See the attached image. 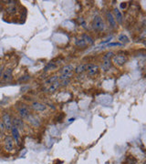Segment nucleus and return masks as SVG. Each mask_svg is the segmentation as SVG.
<instances>
[{
	"instance_id": "1",
	"label": "nucleus",
	"mask_w": 146,
	"mask_h": 164,
	"mask_svg": "<svg viewBox=\"0 0 146 164\" xmlns=\"http://www.w3.org/2000/svg\"><path fill=\"white\" fill-rule=\"evenodd\" d=\"M3 148L8 153H13L16 150V143L11 136H6L3 141Z\"/></svg>"
},
{
	"instance_id": "2",
	"label": "nucleus",
	"mask_w": 146,
	"mask_h": 164,
	"mask_svg": "<svg viewBox=\"0 0 146 164\" xmlns=\"http://www.w3.org/2000/svg\"><path fill=\"white\" fill-rule=\"evenodd\" d=\"M92 28L96 31H99V32H101V31H103L105 29L104 21H103L102 17H101L100 16H96L93 18Z\"/></svg>"
},
{
	"instance_id": "3",
	"label": "nucleus",
	"mask_w": 146,
	"mask_h": 164,
	"mask_svg": "<svg viewBox=\"0 0 146 164\" xmlns=\"http://www.w3.org/2000/svg\"><path fill=\"white\" fill-rule=\"evenodd\" d=\"M17 112L21 119H28L29 115H31L29 108L25 104H21L20 106L17 107Z\"/></svg>"
},
{
	"instance_id": "4",
	"label": "nucleus",
	"mask_w": 146,
	"mask_h": 164,
	"mask_svg": "<svg viewBox=\"0 0 146 164\" xmlns=\"http://www.w3.org/2000/svg\"><path fill=\"white\" fill-rule=\"evenodd\" d=\"M11 133H12V138L16 143V145L17 146H20L21 145V135H20V132L18 130L15 126L12 125V128H11Z\"/></svg>"
},
{
	"instance_id": "5",
	"label": "nucleus",
	"mask_w": 146,
	"mask_h": 164,
	"mask_svg": "<svg viewBox=\"0 0 146 164\" xmlns=\"http://www.w3.org/2000/svg\"><path fill=\"white\" fill-rule=\"evenodd\" d=\"M100 68L98 65L93 64V63H89L86 65V71L89 76H95L99 73Z\"/></svg>"
},
{
	"instance_id": "6",
	"label": "nucleus",
	"mask_w": 146,
	"mask_h": 164,
	"mask_svg": "<svg viewBox=\"0 0 146 164\" xmlns=\"http://www.w3.org/2000/svg\"><path fill=\"white\" fill-rule=\"evenodd\" d=\"M112 62L116 66H123L127 62V58L123 55H114L112 58Z\"/></svg>"
},
{
	"instance_id": "7",
	"label": "nucleus",
	"mask_w": 146,
	"mask_h": 164,
	"mask_svg": "<svg viewBox=\"0 0 146 164\" xmlns=\"http://www.w3.org/2000/svg\"><path fill=\"white\" fill-rule=\"evenodd\" d=\"M2 121L4 123V126L6 128V130H11L12 128V119L10 117V115L8 113L5 112L3 114V118H2Z\"/></svg>"
},
{
	"instance_id": "8",
	"label": "nucleus",
	"mask_w": 146,
	"mask_h": 164,
	"mask_svg": "<svg viewBox=\"0 0 146 164\" xmlns=\"http://www.w3.org/2000/svg\"><path fill=\"white\" fill-rule=\"evenodd\" d=\"M12 125L15 126V127L19 130V132L24 130V123L20 117H14L12 119Z\"/></svg>"
},
{
	"instance_id": "9",
	"label": "nucleus",
	"mask_w": 146,
	"mask_h": 164,
	"mask_svg": "<svg viewBox=\"0 0 146 164\" xmlns=\"http://www.w3.org/2000/svg\"><path fill=\"white\" fill-rule=\"evenodd\" d=\"M31 108L36 111H45L47 110V106L39 101H35L31 104Z\"/></svg>"
},
{
	"instance_id": "10",
	"label": "nucleus",
	"mask_w": 146,
	"mask_h": 164,
	"mask_svg": "<svg viewBox=\"0 0 146 164\" xmlns=\"http://www.w3.org/2000/svg\"><path fill=\"white\" fill-rule=\"evenodd\" d=\"M106 17H107V19H108V22H109V24H110V26L112 28H116V20L113 17V14L111 13L110 11H108L106 13Z\"/></svg>"
},
{
	"instance_id": "11",
	"label": "nucleus",
	"mask_w": 146,
	"mask_h": 164,
	"mask_svg": "<svg viewBox=\"0 0 146 164\" xmlns=\"http://www.w3.org/2000/svg\"><path fill=\"white\" fill-rule=\"evenodd\" d=\"M113 13H114L113 17H114V18H115L116 23L118 22L120 24H122V20H123V17H122V14L120 13V9H118L117 8H114V10H113Z\"/></svg>"
},
{
	"instance_id": "12",
	"label": "nucleus",
	"mask_w": 146,
	"mask_h": 164,
	"mask_svg": "<svg viewBox=\"0 0 146 164\" xmlns=\"http://www.w3.org/2000/svg\"><path fill=\"white\" fill-rule=\"evenodd\" d=\"M12 73H13V69L12 68H7L5 71H3L2 79L4 81H9L12 79Z\"/></svg>"
},
{
	"instance_id": "13",
	"label": "nucleus",
	"mask_w": 146,
	"mask_h": 164,
	"mask_svg": "<svg viewBox=\"0 0 146 164\" xmlns=\"http://www.w3.org/2000/svg\"><path fill=\"white\" fill-rule=\"evenodd\" d=\"M60 87H61V84H60V81H56L54 82V83H52L51 85H49L48 89V91L49 93H54L56 92L57 90H58L60 89Z\"/></svg>"
},
{
	"instance_id": "14",
	"label": "nucleus",
	"mask_w": 146,
	"mask_h": 164,
	"mask_svg": "<svg viewBox=\"0 0 146 164\" xmlns=\"http://www.w3.org/2000/svg\"><path fill=\"white\" fill-rule=\"evenodd\" d=\"M111 68V59H103L102 64H101V69H102V71L104 72L109 71Z\"/></svg>"
},
{
	"instance_id": "15",
	"label": "nucleus",
	"mask_w": 146,
	"mask_h": 164,
	"mask_svg": "<svg viewBox=\"0 0 146 164\" xmlns=\"http://www.w3.org/2000/svg\"><path fill=\"white\" fill-rule=\"evenodd\" d=\"M6 12H7L8 15H15V14H17V6H15V5L9 6V7L7 9H6Z\"/></svg>"
},
{
	"instance_id": "16",
	"label": "nucleus",
	"mask_w": 146,
	"mask_h": 164,
	"mask_svg": "<svg viewBox=\"0 0 146 164\" xmlns=\"http://www.w3.org/2000/svg\"><path fill=\"white\" fill-rule=\"evenodd\" d=\"M80 39H83V40L86 42V44H87L88 46H89V45H92V44L94 43V41H93V39H92V37H90L89 35H87V34H83V35L81 36Z\"/></svg>"
},
{
	"instance_id": "17",
	"label": "nucleus",
	"mask_w": 146,
	"mask_h": 164,
	"mask_svg": "<svg viewBox=\"0 0 146 164\" xmlns=\"http://www.w3.org/2000/svg\"><path fill=\"white\" fill-rule=\"evenodd\" d=\"M86 65H87V64H80V65H79L77 68H74V72H75L76 74H81V73H83L84 71H86Z\"/></svg>"
},
{
	"instance_id": "18",
	"label": "nucleus",
	"mask_w": 146,
	"mask_h": 164,
	"mask_svg": "<svg viewBox=\"0 0 146 164\" xmlns=\"http://www.w3.org/2000/svg\"><path fill=\"white\" fill-rule=\"evenodd\" d=\"M73 69H74V68H73L72 65H66L64 68L61 69V75L71 73V72H73Z\"/></svg>"
},
{
	"instance_id": "19",
	"label": "nucleus",
	"mask_w": 146,
	"mask_h": 164,
	"mask_svg": "<svg viewBox=\"0 0 146 164\" xmlns=\"http://www.w3.org/2000/svg\"><path fill=\"white\" fill-rule=\"evenodd\" d=\"M58 80H59V76L55 75V76H53V77L48 78V79L45 81V84H46V85H51L52 83H54V82L58 81Z\"/></svg>"
},
{
	"instance_id": "20",
	"label": "nucleus",
	"mask_w": 146,
	"mask_h": 164,
	"mask_svg": "<svg viewBox=\"0 0 146 164\" xmlns=\"http://www.w3.org/2000/svg\"><path fill=\"white\" fill-rule=\"evenodd\" d=\"M76 45H77L78 47H80V48H85V47L88 46L86 44V42L82 39H78L77 41H76Z\"/></svg>"
},
{
	"instance_id": "21",
	"label": "nucleus",
	"mask_w": 146,
	"mask_h": 164,
	"mask_svg": "<svg viewBox=\"0 0 146 164\" xmlns=\"http://www.w3.org/2000/svg\"><path fill=\"white\" fill-rule=\"evenodd\" d=\"M126 162L128 163V164H136V163H137V160L135 159L134 157H132V156H129V157H127V159H126Z\"/></svg>"
},
{
	"instance_id": "22",
	"label": "nucleus",
	"mask_w": 146,
	"mask_h": 164,
	"mask_svg": "<svg viewBox=\"0 0 146 164\" xmlns=\"http://www.w3.org/2000/svg\"><path fill=\"white\" fill-rule=\"evenodd\" d=\"M119 40L120 42H122V43H127V42H129V39L125 35H120L119 37Z\"/></svg>"
},
{
	"instance_id": "23",
	"label": "nucleus",
	"mask_w": 146,
	"mask_h": 164,
	"mask_svg": "<svg viewBox=\"0 0 146 164\" xmlns=\"http://www.w3.org/2000/svg\"><path fill=\"white\" fill-rule=\"evenodd\" d=\"M5 131H6V128L4 126V123L2 121H0V135L5 134Z\"/></svg>"
},
{
	"instance_id": "24",
	"label": "nucleus",
	"mask_w": 146,
	"mask_h": 164,
	"mask_svg": "<svg viewBox=\"0 0 146 164\" xmlns=\"http://www.w3.org/2000/svg\"><path fill=\"white\" fill-rule=\"evenodd\" d=\"M120 9H126L127 8V3L126 2H123V3H122L120 5Z\"/></svg>"
},
{
	"instance_id": "25",
	"label": "nucleus",
	"mask_w": 146,
	"mask_h": 164,
	"mask_svg": "<svg viewBox=\"0 0 146 164\" xmlns=\"http://www.w3.org/2000/svg\"><path fill=\"white\" fill-rule=\"evenodd\" d=\"M0 10H2V5L0 4Z\"/></svg>"
}]
</instances>
